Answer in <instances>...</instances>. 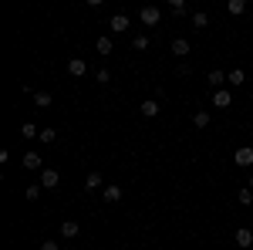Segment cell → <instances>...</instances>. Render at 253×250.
<instances>
[{
    "label": "cell",
    "instance_id": "1",
    "mask_svg": "<svg viewBox=\"0 0 253 250\" xmlns=\"http://www.w3.org/2000/svg\"><path fill=\"white\" fill-rule=\"evenodd\" d=\"M138 17H142V24H145V27H159V20H162V10H159V7H152V3H145V7L138 10Z\"/></svg>",
    "mask_w": 253,
    "mask_h": 250
},
{
    "label": "cell",
    "instance_id": "2",
    "mask_svg": "<svg viewBox=\"0 0 253 250\" xmlns=\"http://www.w3.org/2000/svg\"><path fill=\"white\" fill-rule=\"evenodd\" d=\"M58 183H61L58 169H41V186H44V190H54Z\"/></svg>",
    "mask_w": 253,
    "mask_h": 250
},
{
    "label": "cell",
    "instance_id": "3",
    "mask_svg": "<svg viewBox=\"0 0 253 250\" xmlns=\"http://www.w3.org/2000/svg\"><path fill=\"white\" fill-rule=\"evenodd\" d=\"M108 31L112 34H125L128 31V14H115V17L108 20Z\"/></svg>",
    "mask_w": 253,
    "mask_h": 250
},
{
    "label": "cell",
    "instance_id": "4",
    "mask_svg": "<svg viewBox=\"0 0 253 250\" xmlns=\"http://www.w3.org/2000/svg\"><path fill=\"white\" fill-rule=\"evenodd\" d=\"M236 166H243V169L253 166V149L250 146H240V149H236Z\"/></svg>",
    "mask_w": 253,
    "mask_h": 250
},
{
    "label": "cell",
    "instance_id": "5",
    "mask_svg": "<svg viewBox=\"0 0 253 250\" xmlns=\"http://www.w3.org/2000/svg\"><path fill=\"white\" fill-rule=\"evenodd\" d=\"M138 112H142L145 118H156L159 115V101H156V98H145V101L138 105Z\"/></svg>",
    "mask_w": 253,
    "mask_h": 250
},
{
    "label": "cell",
    "instance_id": "6",
    "mask_svg": "<svg viewBox=\"0 0 253 250\" xmlns=\"http://www.w3.org/2000/svg\"><path fill=\"white\" fill-rule=\"evenodd\" d=\"M230 101H233V95H230L226 88H219V92H213V105H216V108H230Z\"/></svg>",
    "mask_w": 253,
    "mask_h": 250
},
{
    "label": "cell",
    "instance_id": "7",
    "mask_svg": "<svg viewBox=\"0 0 253 250\" xmlns=\"http://www.w3.org/2000/svg\"><path fill=\"white\" fill-rule=\"evenodd\" d=\"M236 247H253V230H247V227H240V230H236Z\"/></svg>",
    "mask_w": 253,
    "mask_h": 250
},
{
    "label": "cell",
    "instance_id": "8",
    "mask_svg": "<svg viewBox=\"0 0 253 250\" xmlns=\"http://www.w3.org/2000/svg\"><path fill=\"white\" fill-rule=\"evenodd\" d=\"M84 71H88V64H84L81 58H71V61H68V75H71V78H81Z\"/></svg>",
    "mask_w": 253,
    "mask_h": 250
},
{
    "label": "cell",
    "instance_id": "9",
    "mask_svg": "<svg viewBox=\"0 0 253 250\" xmlns=\"http://www.w3.org/2000/svg\"><path fill=\"white\" fill-rule=\"evenodd\" d=\"M95 48H98V54H112V51H115V41L108 38V34H101V38L95 41Z\"/></svg>",
    "mask_w": 253,
    "mask_h": 250
},
{
    "label": "cell",
    "instance_id": "10",
    "mask_svg": "<svg viewBox=\"0 0 253 250\" xmlns=\"http://www.w3.org/2000/svg\"><path fill=\"white\" fill-rule=\"evenodd\" d=\"M78 233H81L78 220H64V223H61V237H68V240H71V237H78Z\"/></svg>",
    "mask_w": 253,
    "mask_h": 250
},
{
    "label": "cell",
    "instance_id": "11",
    "mask_svg": "<svg viewBox=\"0 0 253 250\" xmlns=\"http://www.w3.org/2000/svg\"><path fill=\"white\" fill-rule=\"evenodd\" d=\"M226 81H230L233 88H240V85L247 81V71H243V68H233V71H226Z\"/></svg>",
    "mask_w": 253,
    "mask_h": 250
},
{
    "label": "cell",
    "instance_id": "12",
    "mask_svg": "<svg viewBox=\"0 0 253 250\" xmlns=\"http://www.w3.org/2000/svg\"><path fill=\"white\" fill-rule=\"evenodd\" d=\"M20 139H41V129L34 122H24V125H20Z\"/></svg>",
    "mask_w": 253,
    "mask_h": 250
},
{
    "label": "cell",
    "instance_id": "13",
    "mask_svg": "<svg viewBox=\"0 0 253 250\" xmlns=\"http://www.w3.org/2000/svg\"><path fill=\"white\" fill-rule=\"evenodd\" d=\"M101 196H105V203H118L122 200V186H105Z\"/></svg>",
    "mask_w": 253,
    "mask_h": 250
},
{
    "label": "cell",
    "instance_id": "14",
    "mask_svg": "<svg viewBox=\"0 0 253 250\" xmlns=\"http://www.w3.org/2000/svg\"><path fill=\"white\" fill-rule=\"evenodd\" d=\"M172 54L186 58V54H189V41H186V38H175V41H172Z\"/></svg>",
    "mask_w": 253,
    "mask_h": 250
},
{
    "label": "cell",
    "instance_id": "15",
    "mask_svg": "<svg viewBox=\"0 0 253 250\" xmlns=\"http://www.w3.org/2000/svg\"><path fill=\"white\" fill-rule=\"evenodd\" d=\"M51 101H54L51 92H34V105H38V108H51Z\"/></svg>",
    "mask_w": 253,
    "mask_h": 250
},
{
    "label": "cell",
    "instance_id": "16",
    "mask_svg": "<svg viewBox=\"0 0 253 250\" xmlns=\"http://www.w3.org/2000/svg\"><path fill=\"white\" fill-rule=\"evenodd\" d=\"M226 10H230L233 17H240V14H247V0H230V3H226Z\"/></svg>",
    "mask_w": 253,
    "mask_h": 250
},
{
    "label": "cell",
    "instance_id": "17",
    "mask_svg": "<svg viewBox=\"0 0 253 250\" xmlns=\"http://www.w3.org/2000/svg\"><path fill=\"white\" fill-rule=\"evenodd\" d=\"M24 169H44V166H41V155L38 152H27V155H24Z\"/></svg>",
    "mask_w": 253,
    "mask_h": 250
},
{
    "label": "cell",
    "instance_id": "18",
    "mask_svg": "<svg viewBox=\"0 0 253 250\" xmlns=\"http://www.w3.org/2000/svg\"><path fill=\"white\" fill-rule=\"evenodd\" d=\"M206 24H210V14H206V10H196V14H193V27H199V31H203Z\"/></svg>",
    "mask_w": 253,
    "mask_h": 250
},
{
    "label": "cell",
    "instance_id": "19",
    "mask_svg": "<svg viewBox=\"0 0 253 250\" xmlns=\"http://www.w3.org/2000/svg\"><path fill=\"white\" fill-rule=\"evenodd\" d=\"M226 81V71H210V88H216L219 92V85Z\"/></svg>",
    "mask_w": 253,
    "mask_h": 250
},
{
    "label": "cell",
    "instance_id": "20",
    "mask_svg": "<svg viewBox=\"0 0 253 250\" xmlns=\"http://www.w3.org/2000/svg\"><path fill=\"white\" fill-rule=\"evenodd\" d=\"M169 10H172L175 17H182V14H186L189 7H186V0H169Z\"/></svg>",
    "mask_w": 253,
    "mask_h": 250
},
{
    "label": "cell",
    "instance_id": "21",
    "mask_svg": "<svg viewBox=\"0 0 253 250\" xmlns=\"http://www.w3.org/2000/svg\"><path fill=\"white\" fill-rule=\"evenodd\" d=\"M193 125H196V129H206V125H210V112H196Z\"/></svg>",
    "mask_w": 253,
    "mask_h": 250
},
{
    "label": "cell",
    "instance_id": "22",
    "mask_svg": "<svg viewBox=\"0 0 253 250\" xmlns=\"http://www.w3.org/2000/svg\"><path fill=\"white\" fill-rule=\"evenodd\" d=\"M132 48H135V51H145V48H149V34H135V38H132Z\"/></svg>",
    "mask_w": 253,
    "mask_h": 250
},
{
    "label": "cell",
    "instance_id": "23",
    "mask_svg": "<svg viewBox=\"0 0 253 250\" xmlns=\"http://www.w3.org/2000/svg\"><path fill=\"white\" fill-rule=\"evenodd\" d=\"M84 186H88V190H98V186H101V173H88Z\"/></svg>",
    "mask_w": 253,
    "mask_h": 250
},
{
    "label": "cell",
    "instance_id": "24",
    "mask_svg": "<svg viewBox=\"0 0 253 250\" xmlns=\"http://www.w3.org/2000/svg\"><path fill=\"white\" fill-rule=\"evenodd\" d=\"M236 200H240L243 206H250V203H253V190H240V193H236Z\"/></svg>",
    "mask_w": 253,
    "mask_h": 250
},
{
    "label": "cell",
    "instance_id": "25",
    "mask_svg": "<svg viewBox=\"0 0 253 250\" xmlns=\"http://www.w3.org/2000/svg\"><path fill=\"white\" fill-rule=\"evenodd\" d=\"M54 139H58V132H54V129H41V142H47V146H51Z\"/></svg>",
    "mask_w": 253,
    "mask_h": 250
},
{
    "label": "cell",
    "instance_id": "26",
    "mask_svg": "<svg viewBox=\"0 0 253 250\" xmlns=\"http://www.w3.org/2000/svg\"><path fill=\"white\" fill-rule=\"evenodd\" d=\"M41 190H44L41 183H38V186H27V190H24V196H27V200H38V196H41Z\"/></svg>",
    "mask_w": 253,
    "mask_h": 250
},
{
    "label": "cell",
    "instance_id": "27",
    "mask_svg": "<svg viewBox=\"0 0 253 250\" xmlns=\"http://www.w3.org/2000/svg\"><path fill=\"white\" fill-rule=\"evenodd\" d=\"M41 250H61V247L54 244V240H44V244H41Z\"/></svg>",
    "mask_w": 253,
    "mask_h": 250
},
{
    "label": "cell",
    "instance_id": "28",
    "mask_svg": "<svg viewBox=\"0 0 253 250\" xmlns=\"http://www.w3.org/2000/svg\"><path fill=\"white\" fill-rule=\"evenodd\" d=\"M250 190H253V176H250Z\"/></svg>",
    "mask_w": 253,
    "mask_h": 250
}]
</instances>
